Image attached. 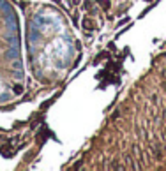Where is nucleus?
Returning a JSON list of instances; mask_svg holds the SVG:
<instances>
[{
	"instance_id": "1",
	"label": "nucleus",
	"mask_w": 166,
	"mask_h": 171,
	"mask_svg": "<svg viewBox=\"0 0 166 171\" xmlns=\"http://www.w3.org/2000/svg\"><path fill=\"white\" fill-rule=\"evenodd\" d=\"M23 42L28 78L41 87H55L76 67L83 42L65 12L53 4H32L23 16Z\"/></svg>"
},
{
	"instance_id": "2",
	"label": "nucleus",
	"mask_w": 166,
	"mask_h": 171,
	"mask_svg": "<svg viewBox=\"0 0 166 171\" xmlns=\"http://www.w3.org/2000/svg\"><path fill=\"white\" fill-rule=\"evenodd\" d=\"M27 87L23 14L13 0H0V106L19 101Z\"/></svg>"
}]
</instances>
